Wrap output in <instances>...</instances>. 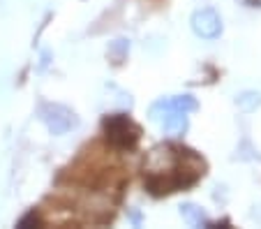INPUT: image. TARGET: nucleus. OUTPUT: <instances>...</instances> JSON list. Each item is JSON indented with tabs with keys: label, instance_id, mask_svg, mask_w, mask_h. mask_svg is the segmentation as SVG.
I'll return each instance as SVG.
<instances>
[{
	"label": "nucleus",
	"instance_id": "nucleus-4",
	"mask_svg": "<svg viewBox=\"0 0 261 229\" xmlns=\"http://www.w3.org/2000/svg\"><path fill=\"white\" fill-rule=\"evenodd\" d=\"M167 109L194 114V111H199V102H197V97L190 95V93L171 95V97H160V100H155L153 105H150V109H148V118L158 123V118L162 116V111H167Z\"/></svg>",
	"mask_w": 261,
	"mask_h": 229
},
{
	"label": "nucleus",
	"instance_id": "nucleus-6",
	"mask_svg": "<svg viewBox=\"0 0 261 229\" xmlns=\"http://www.w3.org/2000/svg\"><path fill=\"white\" fill-rule=\"evenodd\" d=\"M178 213H180V218L185 220L190 227H208V222H211L208 213L199 204H194V201H185V204H180L178 206Z\"/></svg>",
	"mask_w": 261,
	"mask_h": 229
},
{
	"label": "nucleus",
	"instance_id": "nucleus-2",
	"mask_svg": "<svg viewBox=\"0 0 261 229\" xmlns=\"http://www.w3.org/2000/svg\"><path fill=\"white\" fill-rule=\"evenodd\" d=\"M37 118L40 123L49 130V135L54 137H63L69 135L81 125L79 114L67 105H60V102H40L37 107Z\"/></svg>",
	"mask_w": 261,
	"mask_h": 229
},
{
	"label": "nucleus",
	"instance_id": "nucleus-9",
	"mask_svg": "<svg viewBox=\"0 0 261 229\" xmlns=\"http://www.w3.org/2000/svg\"><path fill=\"white\" fill-rule=\"evenodd\" d=\"M44 224V218H42V213L37 209H30L25 215H21L19 220H16V227L19 229H28V227H42Z\"/></svg>",
	"mask_w": 261,
	"mask_h": 229
},
{
	"label": "nucleus",
	"instance_id": "nucleus-7",
	"mask_svg": "<svg viewBox=\"0 0 261 229\" xmlns=\"http://www.w3.org/2000/svg\"><path fill=\"white\" fill-rule=\"evenodd\" d=\"M129 46H132V42H129L127 37H118V40H114L107 46V58L114 65H123L125 60H127Z\"/></svg>",
	"mask_w": 261,
	"mask_h": 229
},
{
	"label": "nucleus",
	"instance_id": "nucleus-5",
	"mask_svg": "<svg viewBox=\"0 0 261 229\" xmlns=\"http://www.w3.org/2000/svg\"><path fill=\"white\" fill-rule=\"evenodd\" d=\"M158 123L162 125V132L167 137H182L190 128V118L185 111H162V116L158 118Z\"/></svg>",
	"mask_w": 261,
	"mask_h": 229
},
{
	"label": "nucleus",
	"instance_id": "nucleus-1",
	"mask_svg": "<svg viewBox=\"0 0 261 229\" xmlns=\"http://www.w3.org/2000/svg\"><path fill=\"white\" fill-rule=\"evenodd\" d=\"M102 130L109 146L116 150H134L141 139V130L132 123L127 114H107L102 120Z\"/></svg>",
	"mask_w": 261,
	"mask_h": 229
},
{
	"label": "nucleus",
	"instance_id": "nucleus-3",
	"mask_svg": "<svg viewBox=\"0 0 261 229\" xmlns=\"http://www.w3.org/2000/svg\"><path fill=\"white\" fill-rule=\"evenodd\" d=\"M190 28L197 37L206 42H213L222 35L224 23H222V16L215 7H201V10H194L190 16Z\"/></svg>",
	"mask_w": 261,
	"mask_h": 229
},
{
	"label": "nucleus",
	"instance_id": "nucleus-8",
	"mask_svg": "<svg viewBox=\"0 0 261 229\" xmlns=\"http://www.w3.org/2000/svg\"><path fill=\"white\" fill-rule=\"evenodd\" d=\"M236 107L243 114H254L261 107V93L259 90H243L236 95Z\"/></svg>",
	"mask_w": 261,
	"mask_h": 229
}]
</instances>
